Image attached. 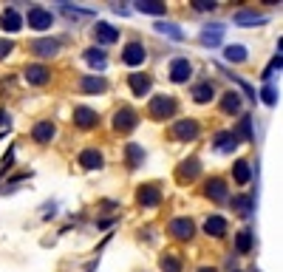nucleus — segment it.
I'll list each match as a JSON object with an SVG mask.
<instances>
[{"label": "nucleus", "instance_id": "obj_1", "mask_svg": "<svg viewBox=\"0 0 283 272\" xmlns=\"http://www.w3.org/2000/svg\"><path fill=\"white\" fill-rule=\"evenodd\" d=\"M176 111H178V105L170 94H159V97L150 99V116L153 119H173Z\"/></svg>", "mask_w": 283, "mask_h": 272}, {"label": "nucleus", "instance_id": "obj_2", "mask_svg": "<svg viewBox=\"0 0 283 272\" xmlns=\"http://www.w3.org/2000/svg\"><path fill=\"white\" fill-rule=\"evenodd\" d=\"M26 23H28V28H34V31H45V28H51L54 14L48 9H43V6H31Z\"/></svg>", "mask_w": 283, "mask_h": 272}, {"label": "nucleus", "instance_id": "obj_3", "mask_svg": "<svg viewBox=\"0 0 283 272\" xmlns=\"http://www.w3.org/2000/svg\"><path fill=\"white\" fill-rule=\"evenodd\" d=\"M144 60H147V51H144V45H142L139 40H133V43H128V45L122 48V62H125V65L139 68Z\"/></svg>", "mask_w": 283, "mask_h": 272}, {"label": "nucleus", "instance_id": "obj_4", "mask_svg": "<svg viewBox=\"0 0 283 272\" xmlns=\"http://www.w3.org/2000/svg\"><path fill=\"white\" fill-rule=\"evenodd\" d=\"M139 125V114L133 111V108H119L114 114V128L119 133H128V131H133Z\"/></svg>", "mask_w": 283, "mask_h": 272}, {"label": "nucleus", "instance_id": "obj_5", "mask_svg": "<svg viewBox=\"0 0 283 272\" xmlns=\"http://www.w3.org/2000/svg\"><path fill=\"white\" fill-rule=\"evenodd\" d=\"M198 133H201V128H198L195 119H178L173 125V136L178 142H193V139H198Z\"/></svg>", "mask_w": 283, "mask_h": 272}, {"label": "nucleus", "instance_id": "obj_6", "mask_svg": "<svg viewBox=\"0 0 283 272\" xmlns=\"http://www.w3.org/2000/svg\"><path fill=\"white\" fill-rule=\"evenodd\" d=\"M97 122H99V114L94 111V108H88V105H77L74 108V125H77V128L91 131V128H97Z\"/></svg>", "mask_w": 283, "mask_h": 272}, {"label": "nucleus", "instance_id": "obj_7", "mask_svg": "<svg viewBox=\"0 0 283 272\" xmlns=\"http://www.w3.org/2000/svg\"><path fill=\"white\" fill-rule=\"evenodd\" d=\"M170 79L176 82V85H181V82H187L190 79V74H193V65H190V60L187 57H176V60L170 62Z\"/></svg>", "mask_w": 283, "mask_h": 272}, {"label": "nucleus", "instance_id": "obj_8", "mask_svg": "<svg viewBox=\"0 0 283 272\" xmlns=\"http://www.w3.org/2000/svg\"><path fill=\"white\" fill-rule=\"evenodd\" d=\"M23 79H26L28 85H45L51 79V71L45 68V65H40V62H34V65L23 68Z\"/></svg>", "mask_w": 283, "mask_h": 272}, {"label": "nucleus", "instance_id": "obj_9", "mask_svg": "<svg viewBox=\"0 0 283 272\" xmlns=\"http://www.w3.org/2000/svg\"><path fill=\"white\" fill-rule=\"evenodd\" d=\"M224 31H227V28H224L221 23H212V26H204V28H201V34H198V40H201L204 45H210V48H215V45H221V40H224Z\"/></svg>", "mask_w": 283, "mask_h": 272}, {"label": "nucleus", "instance_id": "obj_10", "mask_svg": "<svg viewBox=\"0 0 283 272\" xmlns=\"http://www.w3.org/2000/svg\"><path fill=\"white\" fill-rule=\"evenodd\" d=\"M170 233H173V238H178V241H190V238L195 236V224L190 219H173L170 221Z\"/></svg>", "mask_w": 283, "mask_h": 272}, {"label": "nucleus", "instance_id": "obj_11", "mask_svg": "<svg viewBox=\"0 0 283 272\" xmlns=\"http://www.w3.org/2000/svg\"><path fill=\"white\" fill-rule=\"evenodd\" d=\"M37 57H54V54L60 51V40H54V37H40L34 43L28 45Z\"/></svg>", "mask_w": 283, "mask_h": 272}, {"label": "nucleus", "instance_id": "obj_12", "mask_svg": "<svg viewBox=\"0 0 283 272\" xmlns=\"http://www.w3.org/2000/svg\"><path fill=\"white\" fill-rule=\"evenodd\" d=\"M54 136H57V128H54L51 119H43V122H37L34 128H31V139L40 142V145H45V142H51Z\"/></svg>", "mask_w": 283, "mask_h": 272}, {"label": "nucleus", "instance_id": "obj_13", "mask_svg": "<svg viewBox=\"0 0 283 272\" xmlns=\"http://www.w3.org/2000/svg\"><path fill=\"white\" fill-rule=\"evenodd\" d=\"M128 85H131V91L136 97H144V94H150L153 79H150V74H131V77H128Z\"/></svg>", "mask_w": 283, "mask_h": 272}, {"label": "nucleus", "instance_id": "obj_14", "mask_svg": "<svg viewBox=\"0 0 283 272\" xmlns=\"http://www.w3.org/2000/svg\"><path fill=\"white\" fill-rule=\"evenodd\" d=\"M204 193H207V199H212V202H227V199H230L224 179H210V182L204 185Z\"/></svg>", "mask_w": 283, "mask_h": 272}, {"label": "nucleus", "instance_id": "obj_15", "mask_svg": "<svg viewBox=\"0 0 283 272\" xmlns=\"http://www.w3.org/2000/svg\"><path fill=\"white\" fill-rule=\"evenodd\" d=\"M198 170H201V162H198L195 156H190V159L181 162V167L176 170V176H178V182H193L195 176H198Z\"/></svg>", "mask_w": 283, "mask_h": 272}, {"label": "nucleus", "instance_id": "obj_16", "mask_svg": "<svg viewBox=\"0 0 283 272\" xmlns=\"http://www.w3.org/2000/svg\"><path fill=\"white\" fill-rule=\"evenodd\" d=\"M0 28L9 31V34H14V31L23 28V17L17 14V9H6L3 14H0Z\"/></svg>", "mask_w": 283, "mask_h": 272}, {"label": "nucleus", "instance_id": "obj_17", "mask_svg": "<svg viewBox=\"0 0 283 272\" xmlns=\"http://www.w3.org/2000/svg\"><path fill=\"white\" fill-rule=\"evenodd\" d=\"M212 148L218 150V153H232V150L238 148V136H235V131H221L218 136H215V145Z\"/></svg>", "mask_w": 283, "mask_h": 272}, {"label": "nucleus", "instance_id": "obj_18", "mask_svg": "<svg viewBox=\"0 0 283 272\" xmlns=\"http://www.w3.org/2000/svg\"><path fill=\"white\" fill-rule=\"evenodd\" d=\"M94 37H97V43L111 45V43L119 40V28H114L111 23H97V26H94Z\"/></svg>", "mask_w": 283, "mask_h": 272}, {"label": "nucleus", "instance_id": "obj_19", "mask_svg": "<svg viewBox=\"0 0 283 272\" xmlns=\"http://www.w3.org/2000/svg\"><path fill=\"white\" fill-rule=\"evenodd\" d=\"M159 202H161V190L156 185L139 187V204H142V207H156Z\"/></svg>", "mask_w": 283, "mask_h": 272}, {"label": "nucleus", "instance_id": "obj_20", "mask_svg": "<svg viewBox=\"0 0 283 272\" xmlns=\"http://www.w3.org/2000/svg\"><path fill=\"white\" fill-rule=\"evenodd\" d=\"M77 162H80L85 170H99V167H102V153H99L97 148H85Z\"/></svg>", "mask_w": 283, "mask_h": 272}, {"label": "nucleus", "instance_id": "obj_21", "mask_svg": "<svg viewBox=\"0 0 283 272\" xmlns=\"http://www.w3.org/2000/svg\"><path fill=\"white\" fill-rule=\"evenodd\" d=\"M133 6H136V11H142V14H156V17H161V14L167 11L164 0H136Z\"/></svg>", "mask_w": 283, "mask_h": 272}, {"label": "nucleus", "instance_id": "obj_22", "mask_svg": "<svg viewBox=\"0 0 283 272\" xmlns=\"http://www.w3.org/2000/svg\"><path fill=\"white\" fill-rule=\"evenodd\" d=\"M204 233L212 238H221L227 233V219L224 216H210V219L204 221Z\"/></svg>", "mask_w": 283, "mask_h": 272}, {"label": "nucleus", "instance_id": "obj_23", "mask_svg": "<svg viewBox=\"0 0 283 272\" xmlns=\"http://www.w3.org/2000/svg\"><path fill=\"white\" fill-rule=\"evenodd\" d=\"M80 88L85 91V94H102L108 88L105 77H94V74H88V77H82L80 79Z\"/></svg>", "mask_w": 283, "mask_h": 272}, {"label": "nucleus", "instance_id": "obj_24", "mask_svg": "<svg viewBox=\"0 0 283 272\" xmlns=\"http://www.w3.org/2000/svg\"><path fill=\"white\" fill-rule=\"evenodd\" d=\"M82 57H85V62H88L91 68H97V71H102L108 65V57H105V51H102V48H85V54H82Z\"/></svg>", "mask_w": 283, "mask_h": 272}, {"label": "nucleus", "instance_id": "obj_25", "mask_svg": "<svg viewBox=\"0 0 283 272\" xmlns=\"http://www.w3.org/2000/svg\"><path fill=\"white\" fill-rule=\"evenodd\" d=\"M232 176H235L238 185H247L249 179H252V165H249L247 159H238V162L232 165Z\"/></svg>", "mask_w": 283, "mask_h": 272}, {"label": "nucleus", "instance_id": "obj_26", "mask_svg": "<svg viewBox=\"0 0 283 272\" xmlns=\"http://www.w3.org/2000/svg\"><path fill=\"white\" fill-rule=\"evenodd\" d=\"M252 244H255V233H252V230H241L238 236H235V250H238L241 255L252 253Z\"/></svg>", "mask_w": 283, "mask_h": 272}, {"label": "nucleus", "instance_id": "obj_27", "mask_svg": "<svg viewBox=\"0 0 283 272\" xmlns=\"http://www.w3.org/2000/svg\"><path fill=\"white\" fill-rule=\"evenodd\" d=\"M125 159H128V167H139L144 162V150L136 145V142H128L125 145Z\"/></svg>", "mask_w": 283, "mask_h": 272}, {"label": "nucleus", "instance_id": "obj_28", "mask_svg": "<svg viewBox=\"0 0 283 272\" xmlns=\"http://www.w3.org/2000/svg\"><path fill=\"white\" fill-rule=\"evenodd\" d=\"M212 94H215V88H212L210 79H204V82L193 85V99H195V102H201V105H204V102H210Z\"/></svg>", "mask_w": 283, "mask_h": 272}, {"label": "nucleus", "instance_id": "obj_29", "mask_svg": "<svg viewBox=\"0 0 283 272\" xmlns=\"http://www.w3.org/2000/svg\"><path fill=\"white\" fill-rule=\"evenodd\" d=\"M221 108H224V114H241V94L238 91H227L221 97Z\"/></svg>", "mask_w": 283, "mask_h": 272}, {"label": "nucleus", "instance_id": "obj_30", "mask_svg": "<svg viewBox=\"0 0 283 272\" xmlns=\"http://www.w3.org/2000/svg\"><path fill=\"white\" fill-rule=\"evenodd\" d=\"M232 210H238L241 216H252L255 199H252V196H232Z\"/></svg>", "mask_w": 283, "mask_h": 272}, {"label": "nucleus", "instance_id": "obj_31", "mask_svg": "<svg viewBox=\"0 0 283 272\" xmlns=\"http://www.w3.org/2000/svg\"><path fill=\"white\" fill-rule=\"evenodd\" d=\"M224 57H227V62H247V48H244V45H227V48H224Z\"/></svg>", "mask_w": 283, "mask_h": 272}, {"label": "nucleus", "instance_id": "obj_32", "mask_svg": "<svg viewBox=\"0 0 283 272\" xmlns=\"http://www.w3.org/2000/svg\"><path fill=\"white\" fill-rule=\"evenodd\" d=\"M232 20H235L238 26H255V23H266L264 14H255V11H238Z\"/></svg>", "mask_w": 283, "mask_h": 272}, {"label": "nucleus", "instance_id": "obj_33", "mask_svg": "<svg viewBox=\"0 0 283 272\" xmlns=\"http://www.w3.org/2000/svg\"><path fill=\"white\" fill-rule=\"evenodd\" d=\"M156 31H161V34H167V37H173V40H184V31L176 26V23H156Z\"/></svg>", "mask_w": 283, "mask_h": 272}, {"label": "nucleus", "instance_id": "obj_34", "mask_svg": "<svg viewBox=\"0 0 283 272\" xmlns=\"http://www.w3.org/2000/svg\"><path fill=\"white\" fill-rule=\"evenodd\" d=\"M161 272H181V258L173 253L161 255Z\"/></svg>", "mask_w": 283, "mask_h": 272}, {"label": "nucleus", "instance_id": "obj_35", "mask_svg": "<svg viewBox=\"0 0 283 272\" xmlns=\"http://www.w3.org/2000/svg\"><path fill=\"white\" fill-rule=\"evenodd\" d=\"M238 133L241 136H244V142H252L255 139V136H252V116H241V125H238ZM238 133H235V136H238Z\"/></svg>", "mask_w": 283, "mask_h": 272}, {"label": "nucleus", "instance_id": "obj_36", "mask_svg": "<svg viewBox=\"0 0 283 272\" xmlns=\"http://www.w3.org/2000/svg\"><path fill=\"white\" fill-rule=\"evenodd\" d=\"M281 65H283V60H281V54H278V57H272V62H269V65L264 68V74H261V77L269 82V79L275 77V71H281Z\"/></svg>", "mask_w": 283, "mask_h": 272}, {"label": "nucleus", "instance_id": "obj_37", "mask_svg": "<svg viewBox=\"0 0 283 272\" xmlns=\"http://www.w3.org/2000/svg\"><path fill=\"white\" fill-rule=\"evenodd\" d=\"M261 99H264L266 105H275V102H278V91H275L272 85H266L264 91H261Z\"/></svg>", "mask_w": 283, "mask_h": 272}, {"label": "nucleus", "instance_id": "obj_38", "mask_svg": "<svg viewBox=\"0 0 283 272\" xmlns=\"http://www.w3.org/2000/svg\"><path fill=\"white\" fill-rule=\"evenodd\" d=\"M227 77H230V79H235V82H238V85L244 88V94H247V97L252 99V102H255V91H252V85H249V82H244V79H241L238 74H227Z\"/></svg>", "mask_w": 283, "mask_h": 272}, {"label": "nucleus", "instance_id": "obj_39", "mask_svg": "<svg viewBox=\"0 0 283 272\" xmlns=\"http://www.w3.org/2000/svg\"><path fill=\"white\" fill-rule=\"evenodd\" d=\"M60 6H62V11H65V14H74V17H88V14H91L88 9H74L71 3H60Z\"/></svg>", "mask_w": 283, "mask_h": 272}, {"label": "nucleus", "instance_id": "obj_40", "mask_svg": "<svg viewBox=\"0 0 283 272\" xmlns=\"http://www.w3.org/2000/svg\"><path fill=\"white\" fill-rule=\"evenodd\" d=\"M11 51H14V43H11V40H6V37H0V60H6Z\"/></svg>", "mask_w": 283, "mask_h": 272}, {"label": "nucleus", "instance_id": "obj_41", "mask_svg": "<svg viewBox=\"0 0 283 272\" xmlns=\"http://www.w3.org/2000/svg\"><path fill=\"white\" fill-rule=\"evenodd\" d=\"M190 6H195L198 11H212L215 6H218V3H215V0H193Z\"/></svg>", "mask_w": 283, "mask_h": 272}, {"label": "nucleus", "instance_id": "obj_42", "mask_svg": "<svg viewBox=\"0 0 283 272\" xmlns=\"http://www.w3.org/2000/svg\"><path fill=\"white\" fill-rule=\"evenodd\" d=\"M3 125L9 128V114H6V111H0V128H3Z\"/></svg>", "mask_w": 283, "mask_h": 272}, {"label": "nucleus", "instance_id": "obj_43", "mask_svg": "<svg viewBox=\"0 0 283 272\" xmlns=\"http://www.w3.org/2000/svg\"><path fill=\"white\" fill-rule=\"evenodd\" d=\"M198 272H218V270H215V267H201Z\"/></svg>", "mask_w": 283, "mask_h": 272}]
</instances>
